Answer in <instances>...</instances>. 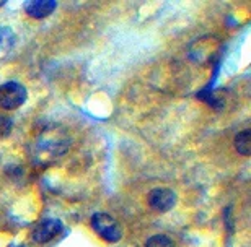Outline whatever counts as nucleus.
I'll return each mask as SVG.
<instances>
[{
  "instance_id": "obj_7",
  "label": "nucleus",
  "mask_w": 251,
  "mask_h": 247,
  "mask_svg": "<svg viewBox=\"0 0 251 247\" xmlns=\"http://www.w3.org/2000/svg\"><path fill=\"white\" fill-rule=\"evenodd\" d=\"M57 7V2L54 0H33V2L25 3V12L33 18H46L49 17Z\"/></svg>"
},
{
  "instance_id": "obj_2",
  "label": "nucleus",
  "mask_w": 251,
  "mask_h": 247,
  "mask_svg": "<svg viewBox=\"0 0 251 247\" xmlns=\"http://www.w3.org/2000/svg\"><path fill=\"white\" fill-rule=\"evenodd\" d=\"M28 98L26 88L18 82H7L0 85V108L2 109H17L25 104Z\"/></svg>"
},
{
  "instance_id": "obj_1",
  "label": "nucleus",
  "mask_w": 251,
  "mask_h": 247,
  "mask_svg": "<svg viewBox=\"0 0 251 247\" xmlns=\"http://www.w3.org/2000/svg\"><path fill=\"white\" fill-rule=\"evenodd\" d=\"M92 228L100 238L106 243H118L123 238V228L111 215L108 213H95L92 216Z\"/></svg>"
},
{
  "instance_id": "obj_11",
  "label": "nucleus",
  "mask_w": 251,
  "mask_h": 247,
  "mask_svg": "<svg viewBox=\"0 0 251 247\" xmlns=\"http://www.w3.org/2000/svg\"><path fill=\"white\" fill-rule=\"evenodd\" d=\"M2 5H5V0H0V7H2Z\"/></svg>"
},
{
  "instance_id": "obj_6",
  "label": "nucleus",
  "mask_w": 251,
  "mask_h": 247,
  "mask_svg": "<svg viewBox=\"0 0 251 247\" xmlns=\"http://www.w3.org/2000/svg\"><path fill=\"white\" fill-rule=\"evenodd\" d=\"M38 151H41V153H49L51 155V158H54V156H59L62 155L65 148H67V140H65L64 137H57V135H44V137L39 140L38 143Z\"/></svg>"
},
{
  "instance_id": "obj_8",
  "label": "nucleus",
  "mask_w": 251,
  "mask_h": 247,
  "mask_svg": "<svg viewBox=\"0 0 251 247\" xmlns=\"http://www.w3.org/2000/svg\"><path fill=\"white\" fill-rule=\"evenodd\" d=\"M235 150L238 151L240 155L243 156H250L251 155V130H243V132L237 134L235 137Z\"/></svg>"
},
{
  "instance_id": "obj_3",
  "label": "nucleus",
  "mask_w": 251,
  "mask_h": 247,
  "mask_svg": "<svg viewBox=\"0 0 251 247\" xmlns=\"http://www.w3.org/2000/svg\"><path fill=\"white\" fill-rule=\"evenodd\" d=\"M219 49H220V43L217 39L205 36V38L198 39L194 44H191L189 55L194 62L205 64V62H210L212 57H215V54L219 52Z\"/></svg>"
},
{
  "instance_id": "obj_9",
  "label": "nucleus",
  "mask_w": 251,
  "mask_h": 247,
  "mask_svg": "<svg viewBox=\"0 0 251 247\" xmlns=\"http://www.w3.org/2000/svg\"><path fill=\"white\" fill-rule=\"evenodd\" d=\"M145 247H175V243L167 234H155L147 239Z\"/></svg>"
},
{
  "instance_id": "obj_4",
  "label": "nucleus",
  "mask_w": 251,
  "mask_h": 247,
  "mask_svg": "<svg viewBox=\"0 0 251 247\" xmlns=\"http://www.w3.org/2000/svg\"><path fill=\"white\" fill-rule=\"evenodd\" d=\"M149 206L157 213H167L176 205V194L172 189L167 187H157L153 190H150L149 197Z\"/></svg>"
},
{
  "instance_id": "obj_5",
  "label": "nucleus",
  "mask_w": 251,
  "mask_h": 247,
  "mask_svg": "<svg viewBox=\"0 0 251 247\" xmlns=\"http://www.w3.org/2000/svg\"><path fill=\"white\" fill-rule=\"evenodd\" d=\"M64 226L59 220L56 218H46L41 223L36 225V228L33 229L31 238L36 244H46L51 243L54 238H57L62 233Z\"/></svg>"
},
{
  "instance_id": "obj_10",
  "label": "nucleus",
  "mask_w": 251,
  "mask_h": 247,
  "mask_svg": "<svg viewBox=\"0 0 251 247\" xmlns=\"http://www.w3.org/2000/svg\"><path fill=\"white\" fill-rule=\"evenodd\" d=\"M12 119L7 117V115H0V138L7 137V135L12 132Z\"/></svg>"
}]
</instances>
